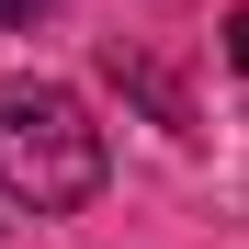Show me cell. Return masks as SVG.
I'll return each mask as SVG.
<instances>
[{
    "mask_svg": "<svg viewBox=\"0 0 249 249\" xmlns=\"http://www.w3.org/2000/svg\"><path fill=\"white\" fill-rule=\"evenodd\" d=\"M0 193L34 215H79L102 193V124L79 91H0Z\"/></svg>",
    "mask_w": 249,
    "mask_h": 249,
    "instance_id": "cell-1",
    "label": "cell"
},
{
    "mask_svg": "<svg viewBox=\"0 0 249 249\" xmlns=\"http://www.w3.org/2000/svg\"><path fill=\"white\" fill-rule=\"evenodd\" d=\"M227 57H238V68H249V12H238V23H227Z\"/></svg>",
    "mask_w": 249,
    "mask_h": 249,
    "instance_id": "cell-2",
    "label": "cell"
},
{
    "mask_svg": "<svg viewBox=\"0 0 249 249\" xmlns=\"http://www.w3.org/2000/svg\"><path fill=\"white\" fill-rule=\"evenodd\" d=\"M23 12H34V0H0V23H23Z\"/></svg>",
    "mask_w": 249,
    "mask_h": 249,
    "instance_id": "cell-3",
    "label": "cell"
}]
</instances>
